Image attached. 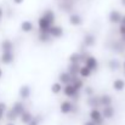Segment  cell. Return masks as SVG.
<instances>
[{"label": "cell", "instance_id": "cell-1", "mask_svg": "<svg viewBox=\"0 0 125 125\" xmlns=\"http://www.w3.org/2000/svg\"><path fill=\"white\" fill-rule=\"evenodd\" d=\"M62 92H63V95H64L66 97H68V98H71V100H78L80 91L77 90L73 84H67V85L63 86V91H62Z\"/></svg>", "mask_w": 125, "mask_h": 125}, {"label": "cell", "instance_id": "cell-2", "mask_svg": "<svg viewBox=\"0 0 125 125\" xmlns=\"http://www.w3.org/2000/svg\"><path fill=\"white\" fill-rule=\"evenodd\" d=\"M89 118L98 125H102L104 122V117L102 115V111L100 108H91L89 112Z\"/></svg>", "mask_w": 125, "mask_h": 125}, {"label": "cell", "instance_id": "cell-3", "mask_svg": "<svg viewBox=\"0 0 125 125\" xmlns=\"http://www.w3.org/2000/svg\"><path fill=\"white\" fill-rule=\"evenodd\" d=\"M55 23H52L50 20H47L46 17L40 16L38 18V28H39V32H49V29L51 28V26H53Z\"/></svg>", "mask_w": 125, "mask_h": 125}, {"label": "cell", "instance_id": "cell-4", "mask_svg": "<svg viewBox=\"0 0 125 125\" xmlns=\"http://www.w3.org/2000/svg\"><path fill=\"white\" fill-rule=\"evenodd\" d=\"M122 18H123V13L118 10H112L108 13V20L112 24H120Z\"/></svg>", "mask_w": 125, "mask_h": 125}, {"label": "cell", "instance_id": "cell-5", "mask_svg": "<svg viewBox=\"0 0 125 125\" xmlns=\"http://www.w3.org/2000/svg\"><path fill=\"white\" fill-rule=\"evenodd\" d=\"M73 109H74V103L72 101H63L60 104V111H61L62 114L73 113Z\"/></svg>", "mask_w": 125, "mask_h": 125}, {"label": "cell", "instance_id": "cell-6", "mask_svg": "<svg viewBox=\"0 0 125 125\" xmlns=\"http://www.w3.org/2000/svg\"><path fill=\"white\" fill-rule=\"evenodd\" d=\"M49 34L52 37V38H55V39H58V38H62L63 37V34H64V31H63V28L62 27H60V26H51V28L49 29Z\"/></svg>", "mask_w": 125, "mask_h": 125}, {"label": "cell", "instance_id": "cell-7", "mask_svg": "<svg viewBox=\"0 0 125 125\" xmlns=\"http://www.w3.org/2000/svg\"><path fill=\"white\" fill-rule=\"evenodd\" d=\"M1 62L4 64H10L15 61V53L13 51H2L1 53V57H0Z\"/></svg>", "mask_w": 125, "mask_h": 125}, {"label": "cell", "instance_id": "cell-8", "mask_svg": "<svg viewBox=\"0 0 125 125\" xmlns=\"http://www.w3.org/2000/svg\"><path fill=\"white\" fill-rule=\"evenodd\" d=\"M83 64H85L86 67H89L91 71H96L98 68V61L96 60V57L90 56V55L86 57V60H85V62H84Z\"/></svg>", "mask_w": 125, "mask_h": 125}, {"label": "cell", "instance_id": "cell-9", "mask_svg": "<svg viewBox=\"0 0 125 125\" xmlns=\"http://www.w3.org/2000/svg\"><path fill=\"white\" fill-rule=\"evenodd\" d=\"M102 115L104 117V119H112L113 117H114V114H115V109L113 108V106L111 104V106H104V107H102Z\"/></svg>", "mask_w": 125, "mask_h": 125}, {"label": "cell", "instance_id": "cell-10", "mask_svg": "<svg viewBox=\"0 0 125 125\" xmlns=\"http://www.w3.org/2000/svg\"><path fill=\"white\" fill-rule=\"evenodd\" d=\"M72 79H73V75L67 71V72H62L60 73L58 75V82L63 84V85H67V84H72Z\"/></svg>", "mask_w": 125, "mask_h": 125}, {"label": "cell", "instance_id": "cell-11", "mask_svg": "<svg viewBox=\"0 0 125 125\" xmlns=\"http://www.w3.org/2000/svg\"><path fill=\"white\" fill-rule=\"evenodd\" d=\"M20 28H21V31L24 32V33H31V32L34 31V24H33L32 21L26 20V21H22V22H21Z\"/></svg>", "mask_w": 125, "mask_h": 125}, {"label": "cell", "instance_id": "cell-12", "mask_svg": "<svg viewBox=\"0 0 125 125\" xmlns=\"http://www.w3.org/2000/svg\"><path fill=\"white\" fill-rule=\"evenodd\" d=\"M68 21H69V23H71L72 26H74V27H78V26H80V24L83 23V18H82V16L78 15V13H71L69 17H68Z\"/></svg>", "mask_w": 125, "mask_h": 125}, {"label": "cell", "instance_id": "cell-13", "mask_svg": "<svg viewBox=\"0 0 125 125\" xmlns=\"http://www.w3.org/2000/svg\"><path fill=\"white\" fill-rule=\"evenodd\" d=\"M18 95H20V97H21L22 100H27V98L31 97V95H32V90H31V87H29L28 85H23V86L20 87Z\"/></svg>", "mask_w": 125, "mask_h": 125}, {"label": "cell", "instance_id": "cell-14", "mask_svg": "<svg viewBox=\"0 0 125 125\" xmlns=\"http://www.w3.org/2000/svg\"><path fill=\"white\" fill-rule=\"evenodd\" d=\"M83 42L86 47H92V46H95V44H96V37H95L94 34H91V33H87V34L84 35Z\"/></svg>", "mask_w": 125, "mask_h": 125}, {"label": "cell", "instance_id": "cell-15", "mask_svg": "<svg viewBox=\"0 0 125 125\" xmlns=\"http://www.w3.org/2000/svg\"><path fill=\"white\" fill-rule=\"evenodd\" d=\"M87 104L91 107V108H100L101 107V103H100V96H89L87 98Z\"/></svg>", "mask_w": 125, "mask_h": 125}, {"label": "cell", "instance_id": "cell-16", "mask_svg": "<svg viewBox=\"0 0 125 125\" xmlns=\"http://www.w3.org/2000/svg\"><path fill=\"white\" fill-rule=\"evenodd\" d=\"M33 117H34V115H33L29 111H27V109H26V111L20 115V120H21V123H22V124L27 125L28 123H31V120L33 119Z\"/></svg>", "mask_w": 125, "mask_h": 125}, {"label": "cell", "instance_id": "cell-17", "mask_svg": "<svg viewBox=\"0 0 125 125\" xmlns=\"http://www.w3.org/2000/svg\"><path fill=\"white\" fill-rule=\"evenodd\" d=\"M80 63H71L69 62V64H68V67H67V71L74 77V75H79V71H80Z\"/></svg>", "mask_w": 125, "mask_h": 125}, {"label": "cell", "instance_id": "cell-18", "mask_svg": "<svg viewBox=\"0 0 125 125\" xmlns=\"http://www.w3.org/2000/svg\"><path fill=\"white\" fill-rule=\"evenodd\" d=\"M72 84L75 86V89L77 90H82V89H84L85 87V85H84V80H83V78L80 77V75H74L73 77V79H72Z\"/></svg>", "mask_w": 125, "mask_h": 125}, {"label": "cell", "instance_id": "cell-19", "mask_svg": "<svg viewBox=\"0 0 125 125\" xmlns=\"http://www.w3.org/2000/svg\"><path fill=\"white\" fill-rule=\"evenodd\" d=\"M100 103H101V107L111 106L113 103V98H112V96H109L107 94H103V95L100 96Z\"/></svg>", "mask_w": 125, "mask_h": 125}, {"label": "cell", "instance_id": "cell-20", "mask_svg": "<svg viewBox=\"0 0 125 125\" xmlns=\"http://www.w3.org/2000/svg\"><path fill=\"white\" fill-rule=\"evenodd\" d=\"M122 66H123V63H120V61L118 58H111L108 61V68L111 71H118Z\"/></svg>", "mask_w": 125, "mask_h": 125}, {"label": "cell", "instance_id": "cell-21", "mask_svg": "<svg viewBox=\"0 0 125 125\" xmlns=\"http://www.w3.org/2000/svg\"><path fill=\"white\" fill-rule=\"evenodd\" d=\"M5 117H6V119H7L9 122H15V120H17V119L20 118V115L16 113V111H15L12 107H11L10 109H7V111H6Z\"/></svg>", "mask_w": 125, "mask_h": 125}, {"label": "cell", "instance_id": "cell-22", "mask_svg": "<svg viewBox=\"0 0 125 125\" xmlns=\"http://www.w3.org/2000/svg\"><path fill=\"white\" fill-rule=\"evenodd\" d=\"M0 47H1V51H13L15 45H13V42H11L10 39H5V40L1 42Z\"/></svg>", "mask_w": 125, "mask_h": 125}, {"label": "cell", "instance_id": "cell-23", "mask_svg": "<svg viewBox=\"0 0 125 125\" xmlns=\"http://www.w3.org/2000/svg\"><path fill=\"white\" fill-rule=\"evenodd\" d=\"M92 72L94 71H91L89 67H86L85 64L80 67V71H79V75L83 78V79H86V78H90L91 75H92Z\"/></svg>", "mask_w": 125, "mask_h": 125}, {"label": "cell", "instance_id": "cell-24", "mask_svg": "<svg viewBox=\"0 0 125 125\" xmlns=\"http://www.w3.org/2000/svg\"><path fill=\"white\" fill-rule=\"evenodd\" d=\"M113 89L115 91H123L125 89V80L124 79H120V78H117L113 82Z\"/></svg>", "mask_w": 125, "mask_h": 125}, {"label": "cell", "instance_id": "cell-25", "mask_svg": "<svg viewBox=\"0 0 125 125\" xmlns=\"http://www.w3.org/2000/svg\"><path fill=\"white\" fill-rule=\"evenodd\" d=\"M63 86L64 85L61 83V82H56V83H53L51 85V92L53 95H58V94H61L63 91Z\"/></svg>", "mask_w": 125, "mask_h": 125}, {"label": "cell", "instance_id": "cell-26", "mask_svg": "<svg viewBox=\"0 0 125 125\" xmlns=\"http://www.w3.org/2000/svg\"><path fill=\"white\" fill-rule=\"evenodd\" d=\"M12 108L16 111V113H17L18 115H21V114L26 111V106H24V103H23L22 101H17V102H15L13 106H12Z\"/></svg>", "mask_w": 125, "mask_h": 125}, {"label": "cell", "instance_id": "cell-27", "mask_svg": "<svg viewBox=\"0 0 125 125\" xmlns=\"http://www.w3.org/2000/svg\"><path fill=\"white\" fill-rule=\"evenodd\" d=\"M42 16H44V17H46L47 20H50L52 23H55V21H56V15H55L53 10H51V9L45 10V11L42 12Z\"/></svg>", "mask_w": 125, "mask_h": 125}, {"label": "cell", "instance_id": "cell-28", "mask_svg": "<svg viewBox=\"0 0 125 125\" xmlns=\"http://www.w3.org/2000/svg\"><path fill=\"white\" fill-rule=\"evenodd\" d=\"M68 61L71 63H82V55L78 53V52L71 53V56L68 57Z\"/></svg>", "mask_w": 125, "mask_h": 125}, {"label": "cell", "instance_id": "cell-29", "mask_svg": "<svg viewBox=\"0 0 125 125\" xmlns=\"http://www.w3.org/2000/svg\"><path fill=\"white\" fill-rule=\"evenodd\" d=\"M51 35L49 34V32H40V34H39V37H38V39H39V42H49L51 40Z\"/></svg>", "mask_w": 125, "mask_h": 125}, {"label": "cell", "instance_id": "cell-30", "mask_svg": "<svg viewBox=\"0 0 125 125\" xmlns=\"http://www.w3.org/2000/svg\"><path fill=\"white\" fill-rule=\"evenodd\" d=\"M40 123H42V118L39 115H37V117H33L31 123H28L27 125H40Z\"/></svg>", "mask_w": 125, "mask_h": 125}, {"label": "cell", "instance_id": "cell-31", "mask_svg": "<svg viewBox=\"0 0 125 125\" xmlns=\"http://www.w3.org/2000/svg\"><path fill=\"white\" fill-rule=\"evenodd\" d=\"M84 92H85L86 96H92V95H95V94H94V89L90 87V86H86V87L84 89Z\"/></svg>", "mask_w": 125, "mask_h": 125}, {"label": "cell", "instance_id": "cell-32", "mask_svg": "<svg viewBox=\"0 0 125 125\" xmlns=\"http://www.w3.org/2000/svg\"><path fill=\"white\" fill-rule=\"evenodd\" d=\"M7 109H9V108H7V106H6V103H5V102H0V112L5 114Z\"/></svg>", "mask_w": 125, "mask_h": 125}, {"label": "cell", "instance_id": "cell-33", "mask_svg": "<svg viewBox=\"0 0 125 125\" xmlns=\"http://www.w3.org/2000/svg\"><path fill=\"white\" fill-rule=\"evenodd\" d=\"M84 125H98V124H97V123H95L94 120H91V119H90V120L85 122V123H84Z\"/></svg>", "mask_w": 125, "mask_h": 125}, {"label": "cell", "instance_id": "cell-34", "mask_svg": "<svg viewBox=\"0 0 125 125\" xmlns=\"http://www.w3.org/2000/svg\"><path fill=\"white\" fill-rule=\"evenodd\" d=\"M12 1H13V4H16V5H21L24 0H12Z\"/></svg>", "mask_w": 125, "mask_h": 125}, {"label": "cell", "instance_id": "cell-35", "mask_svg": "<svg viewBox=\"0 0 125 125\" xmlns=\"http://www.w3.org/2000/svg\"><path fill=\"white\" fill-rule=\"evenodd\" d=\"M120 24L125 26V15H123V18H122V22H120Z\"/></svg>", "mask_w": 125, "mask_h": 125}, {"label": "cell", "instance_id": "cell-36", "mask_svg": "<svg viewBox=\"0 0 125 125\" xmlns=\"http://www.w3.org/2000/svg\"><path fill=\"white\" fill-rule=\"evenodd\" d=\"M2 15H4V11H2V9L0 7V21H1V18H2Z\"/></svg>", "mask_w": 125, "mask_h": 125}, {"label": "cell", "instance_id": "cell-37", "mask_svg": "<svg viewBox=\"0 0 125 125\" xmlns=\"http://www.w3.org/2000/svg\"><path fill=\"white\" fill-rule=\"evenodd\" d=\"M6 125H16V124H15L13 122H9V123H7V124H6Z\"/></svg>", "mask_w": 125, "mask_h": 125}, {"label": "cell", "instance_id": "cell-38", "mask_svg": "<svg viewBox=\"0 0 125 125\" xmlns=\"http://www.w3.org/2000/svg\"><path fill=\"white\" fill-rule=\"evenodd\" d=\"M120 2H122V5L125 7V0H120Z\"/></svg>", "mask_w": 125, "mask_h": 125}, {"label": "cell", "instance_id": "cell-39", "mask_svg": "<svg viewBox=\"0 0 125 125\" xmlns=\"http://www.w3.org/2000/svg\"><path fill=\"white\" fill-rule=\"evenodd\" d=\"M2 117H4V113H1V112H0V120L2 119Z\"/></svg>", "mask_w": 125, "mask_h": 125}, {"label": "cell", "instance_id": "cell-40", "mask_svg": "<svg viewBox=\"0 0 125 125\" xmlns=\"http://www.w3.org/2000/svg\"><path fill=\"white\" fill-rule=\"evenodd\" d=\"M1 77H2V69L0 68V79H1Z\"/></svg>", "mask_w": 125, "mask_h": 125}, {"label": "cell", "instance_id": "cell-41", "mask_svg": "<svg viewBox=\"0 0 125 125\" xmlns=\"http://www.w3.org/2000/svg\"><path fill=\"white\" fill-rule=\"evenodd\" d=\"M123 69H124V74H125V61L123 62Z\"/></svg>", "mask_w": 125, "mask_h": 125}]
</instances>
